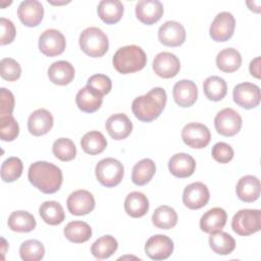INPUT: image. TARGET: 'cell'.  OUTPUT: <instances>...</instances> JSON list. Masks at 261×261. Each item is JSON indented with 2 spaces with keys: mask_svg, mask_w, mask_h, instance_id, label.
<instances>
[{
  "mask_svg": "<svg viewBox=\"0 0 261 261\" xmlns=\"http://www.w3.org/2000/svg\"><path fill=\"white\" fill-rule=\"evenodd\" d=\"M63 233L69 242L81 244L90 240L92 237V228L85 221L74 220L66 224L63 229Z\"/></svg>",
  "mask_w": 261,
  "mask_h": 261,
  "instance_id": "f1b7e54d",
  "label": "cell"
},
{
  "mask_svg": "<svg viewBox=\"0 0 261 261\" xmlns=\"http://www.w3.org/2000/svg\"><path fill=\"white\" fill-rule=\"evenodd\" d=\"M0 28H1V41H0L1 45H7L12 43L16 35V30L13 22L10 19L1 17Z\"/></svg>",
  "mask_w": 261,
  "mask_h": 261,
  "instance_id": "bcb514c9",
  "label": "cell"
},
{
  "mask_svg": "<svg viewBox=\"0 0 261 261\" xmlns=\"http://www.w3.org/2000/svg\"><path fill=\"white\" fill-rule=\"evenodd\" d=\"M19 126L12 114L0 115V137L2 141L11 142L17 138Z\"/></svg>",
  "mask_w": 261,
  "mask_h": 261,
  "instance_id": "b9f144b4",
  "label": "cell"
},
{
  "mask_svg": "<svg viewBox=\"0 0 261 261\" xmlns=\"http://www.w3.org/2000/svg\"><path fill=\"white\" fill-rule=\"evenodd\" d=\"M186 30L184 25L175 20L165 21L158 30L160 43L168 47H178L186 41Z\"/></svg>",
  "mask_w": 261,
  "mask_h": 261,
  "instance_id": "5bb4252c",
  "label": "cell"
},
{
  "mask_svg": "<svg viewBox=\"0 0 261 261\" xmlns=\"http://www.w3.org/2000/svg\"><path fill=\"white\" fill-rule=\"evenodd\" d=\"M172 240L164 234H155L149 238L145 245V253L152 260H165L173 252Z\"/></svg>",
  "mask_w": 261,
  "mask_h": 261,
  "instance_id": "4fadbf2b",
  "label": "cell"
},
{
  "mask_svg": "<svg viewBox=\"0 0 261 261\" xmlns=\"http://www.w3.org/2000/svg\"><path fill=\"white\" fill-rule=\"evenodd\" d=\"M163 12V5L158 0H141L136 4V16L144 24L157 22Z\"/></svg>",
  "mask_w": 261,
  "mask_h": 261,
  "instance_id": "ac0fdd59",
  "label": "cell"
},
{
  "mask_svg": "<svg viewBox=\"0 0 261 261\" xmlns=\"http://www.w3.org/2000/svg\"><path fill=\"white\" fill-rule=\"evenodd\" d=\"M216 65L223 72H233L242 65V56L234 48L223 49L216 56Z\"/></svg>",
  "mask_w": 261,
  "mask_h": 261,
  "instance_id": "4dcf8cb0",
  "label": "cell"
},
{
  "mask_svg": "<svg viewBox=\"0 0 261 261\" xmlns=\"http://www.w3.org/2000/svg\"><path fill=\"white\" fill-rule=\"evenodd\" d=\"M98 15L107 24L118 22L123 14V4L119 0H102L98 4Z\"/></svg>",
  "mask_w": 261,
  "mask_h": 261,
  "instance_id": "4316f807",
  "label": "cell"
},
{
  "mask_svg": "<svg viewBox=\"0 0 261 261\" xmlns=\"http://www.w3.org/2000/svg\"><path fill=\"white\" fill-rule=\"evenodd\" d=\"M260 180L254 175H245L241 177L236 188L238 198L246 203L256 201L260 196Z\"/></svg>",
  "mask_w": 261,
  "mask_h": 261,
  "instance_id": "603a6c76",
  "label": "cell"
},
{
  "mask_svg": "<svg viewBox=\"0 0 261 261\" xmlns=\"http://www.w3.org/2000/svg\"><path fill=\"white\" fill-rule=\"evenodd\" d=\"M227 220V214L224 209L214 207L205 212L200 219V228L207 233L222 230Z\"/></svg>",
  "mask_w": 261,
  "mask_h": 261,
  "instance_id": "cb8c5ba5",
  "label": "cell"
},
{
  "mask_svg": "<svg viewBox=\"0 0 261 261\" xmlns=\"http://www.w3.org/2000/svg\"><path fill=\"white\" fill-rule=\"evenodd\" d=\"M236 20L230 12L222 11L219 12L213 19L209 35L215 42H225L228 41L234 32Z\"/></svg>",
  "mask_w": 261,
  "mask_h": 261,
  "instance_id": "9c48e42d",
  "label": "cell"
},
{
  "mask_svg": "<svg viewBox=\"0 0 261 261\" xmlns=\"http://www.w3.org/2000/svg\"><path fill=\"white\" fill-rule=\"evenodd\" d=\"M231 228L239 236H250L261 229V211L259 209H242L231 219Z\"/></svg>",
  "mask_w": 261,
  "mask_h": 261,
  "instance_id": "8992f818",
  "label": "cell"
},
{
  "mask_svg": "<svg viewBox=\"0 0 261 261\" xmlns=\"http://www.w3.org/2000/svg\"><path fill=\"white\" fill-rule=\"evenodd\" d=\"M168 169L175 177L186 178L194 173L196 169V161L189 154L176 153L169 159Z\"/></svg>",
  "mask_w": 261,
  "mask_h": 261,
  "instance_id": "7402d4cb",
  "label": "cell"
},
{
  "mask_svg": "<svg viewBox=\"0 0 261 261\" xmlns=\"http://www.w3.org/2000/svg\"><path fill=\"white\" fill-rule=\"evenodd\" d=\"M180 69L179 59L170 52H160L153 60V70L163 79L175 76Z\"/></svg>",
  "mask_w": 261,
  "mask_h": 261,
  "instance_id": "2e32d148",
  "label": "cell"
},
{
  "mask_svg": "<svg viewBox=\"0 0 261 261\" xmlns=\"http://www.w3.org/2000/svg\"><path fill=\"white\" fill-rule=\"evenodd\" d=\"M243 120L241 115L232 108H224L220 110L215 118L214 125L218 134L224 137H232L237 135L242 127Z\"/></svg>",
  "mask_w": 261,
  "mask_h": 261,
  "instance_id": "52a82bcc",
  "label": "cell"
},
{
  "mask_svg": "<svg viewBox=\"0 0 261 261\" xmlns=\"http://www.w3.org/2000/svg\"><path fill=\"white\" fill-rule=\"evenodd\" d=\"M118 243L110 234L102 236L97 239L91 246V253L97 259H106L112 256L117 250Z\"/></svg>",
  "mask_w": 261,
  "mask_h": 261,
  "instance_id": "8d00e7d4",
  "label": "cell"
},
{
  "mask_svg": "<svg viewBox=\"0 0 261 261\" xmlns=\"http://www.w3.org/2000/svg\"><path fill=\"white\" fill-rule=\"evenodd\" d=\"M80 47L90 57H101L109 48V41L106 34L99 28L90 27L85 29L79 39Z\"/></svg>",
  "mask_w": 261,
  "mask_h": 261,
  "instance_id": "277c9868",
  "label": "cell"
},
{
  "mask_svg": "<svg viewBox=\"0 0 261 261\" xmlns=\"http://www.w3.org/2000/svg\"><path fill=\"white\" fill-rule=\"evenodd\" d=\"M0 99H1V103H0V115H7V114H11L13 109H14V96L13 94L5 89V88H1L0 89Z\"/></svg>",
  "mask_w": 261,
  "mask_h": 261,
  "instance_id": "7dc6e473",
  "label": "cell"
},
{
  "mask_svg": "<svg viewBox=\"0 0 261 261\" xmlns=\"http://www.w3.org/2000/svg\"><path fill=\"white\" fill-rule=\"evenodd\" d=\"M23 164L18 157H9L1 165V178L5 182L18 179L22 173Z\"/></svg>",
  "mask_w": 261,
  "mask_h": 261,
  "instance_id": "ab89813d",
  "label": "cell"
},
{
  "mask_svg": "<svg viewBox=\"0 0 261 261\" xmlns=\"http://www.w3.org/2000/svg\"><path fill=\"white\" fill-rule=\"evenodd\" d=\"M8 227L16 232H30L36 227V219L28 211L18 210L10 214L7 221Z\"/></svg>",
  "mask_w": 261,
  "mask_h": 261,
  "instance_id": "f546056e",
  "label": "cell"
},
{
  "mask_svg": "<svg viewBox=\"0 0 261 261\" xmlns=\"http://www.w3.org/2000/svg\"><path fill=\"white\" fill-rule=\"evenodd\" d=\"M249 70L253 76H255L256 79H260V57L259 56L251 61Z\"/></svg>",
  "mask_w": 261,
  "mask_h": 261,
  "instance_id": "c3c4849f",
  "label": "cell"
},
{
  "mask_svg": "<svg viewBox=\"0 0 261 261\" xmlns=\"http://www.w3.org/2000/svg\"><path fill=\"white\" fill-rule=\"evenodd\" d=\"M211 155L213 159L219 163H228L233 158L234 152L230 145L224 142H219L212 147Z\"/></svg>",
  "mask_w": 261,
  "mask_h": 261,
  "instance_id": "f6af8a7d",
  "label": "cell"
},
{
  "mask_svg": "<svg viewBox=\"0 0 261 261\" xmlns=\"http://www.w3.org/2000/svg\"><path fill=\"white\" fill-rule=\"evenodd\" d=\"M124 173L123 165L114 158H104L100 160L95 167V174L98 181L106 187L113 188L120 184Z\"/></svg>",
  "mask_w": 261,
  "mask_h": 261,
  "instance_id": "5b68a950",
  "label": "cell"
},
{
  "mask_svg": "<svg viewBox=\"0 0 261 261\" xmlns=\"http://www.w3.org/2000/svg\"><path fill=\"white\" fill-rule=\"evenodd\" d=\"M108 135L114 140H123L127 138L133 130V122L124 113H115L108 117L105 122Z\"/></svg>",
  "mask_w": 261,
  "mask_h": 261,
  "instance_id": "44dd1931",
  "label": "cell"
},
{
  "mask_svg": "<svg viewBox=\"0 0 261 261\" xmlns=\"http://www.w3.org/2000/svg\"><path fill=\"white\" fill-rule=\"evenodd\" d=\"M19 255L23 261H39L45 255L44 245L37 240H28L20 245Z\"/></svg>",
  "mask_w": 261,
  "mask_h": 261,
  "instance_id": "f35d334b",
  "label": "cell"
},
{
  "mask_svg": "<svg viewBox=\"0 0 261 261\" xmlns=\"http://www.w3.org/2000/svg\"><path fill=\"white\" fill-rule=\"evenodd\" d=\"M209 245L214 253L218 255H228L234 250L236 241L229 233L219 230L210 233Z\"/></svg>",
  "mask_w": 261,
  "mask_h": 261,
  "instance_id": "836d02e7",
  "label": "cell"
},
{
  "mask_svg": "<svg viewBox=\"0 0 261 261\" xmlns=\"http://www.w3.org/2000/svg\"><path fill=\"white\" fill-rule=\"evenodd\" d=\"M124 210L130 217H143L149 210V200L147 196L141 192L129 193L124 200Z\"/></svg>",
  "mask_w": 261,
  "mask_h": 261,
  "instance_id": "83f0119b",
  "label": "cell"
},
{
  "mask_svg": "<svg viewBox=\"0 0 261 261\" xmlns=\"http://www.w3.org/2000/svg\"><path fill=\"white\" fill-rule=\"evenodd\" d=\"M175 103L180 107H191L198 98V88L196 84L190 80L178 81L172 90Z\"/></svg>",
  "mask_w": 261,
  "mask_h": 261,
  "instance_id": "ffe728a7",
  "label": "cell"
},
{
  "mask_svg": "<svg viewBox=\"0 0 261 261\" xmlns=\"http://www.w3.org/2000/svg\"><path fill=\"white\" fill-rule=\"evenodd\" d=\"M1 76L5 81L14 82L19 79L21 74V67L19 63L12 58H3L0 63Z\"/></svg>",
  "mask_w": 261,
  "mask_h": 261,
  "instance_id": "7bdbcfd3",
  "label": "cell"
},
{
  "mask_svg": "<svg viewBox=\"0 0 261 261\" xmlns=\"http://www.w3.org/2000/svg\"><path fill=\"white\" fill-rule=\"evenodd\" d=\"M232 98L237 105L245 109H252L260 103V89L255 84L245 82L233 88Z\"/></svg>",
  "mask_w": 261,
  "mask_h": 261,
  "instance_id": "8fae6325",
  "label": "cell"
},
{
  "mask_svg": "<svg viewBox=\"0 0 261 261\" xmlns=\"http://www.w3.org/2000/svg\"><path fill=\"white\" fill-rule=\"evenodd\" d=\"M81 146L85 153L90 155H98L105 150L107 141L102 133L98 130H91L83 136Z\"/></svg>",
  "mask_w": 261,
  "mask_h": 261,
  "instance_id": "d590c367",
  "label": "cell"
},
{
  "mask_svg": "<svg viewBox=\"0 0 261 261\" xmlns=\"http://www.w3.org/2000/svg\"><path fill=\"white\" fill-rule=\"evenodd\" d=\"M48 77L55 85H68L74 77V68L68 61H55L48 68Z\"/></svg>",
  "mask_w": 261,
  "mask_h": 261,
  "instance_id": "484cf974",
  "label": "cell"
},
{
  "mask_svg": "<svg viewBox=\"0 0 261 261\" xmlns=\"http://www.w3.org/2000/svg\"><path fill=\"white\" fill-rule=\"evenodd\" d=\"M28 178L35 188L44 194L56 193L63 180L61 169L47 161H37L31 164Z\"/></svg>",
  "mask_w": 261,
  "mask_h": 261,
  "instance_id": "6da1fadb",
  "label": "cell"
},
{
  "mask_svg": "<svg viewBox=\"0 0 261 261\" xmlns=\"http://www.w3.org/2000/svg\"><path fill=\"white\" fill-rule=\"evenodd\" d=\"M203 91L207 99L211 101H220L227 93V85L222 77L211 75L204 81Z\"/></svg>",
  "mask_w": 261,
  "mask_h": 261,
  "instance_id": "e575fe53",
  "label": "cell"
},
{
  "mask_svg": "<svg viewBox=\"0 0 261 261\" xmlns=\"http://www.w3.org/2000/svg\"><path fill=\"white\" fill-rule=\"evenodd\" d=\"M68 211L76 216L86 215L92 212L95 208L94 196L87 190H77L71 193L67 200Z\"/></svg>",
  "mask_w": 261,
  "mask_h": 261,
  "instance_id": "9a60e30c",
  "label": "cell"
},
{
  "mask_svg": "<svg viewBox=\"0 0 261 261\" xmlns=\"http://www.w3.org/2000/svg\"><path fill=\"white\" fill-rule=\"evenodd\" d=\"M54 120L52 114L44 108L35 110L28 119V129L30 134L36 137L44 136L48 134L52 126Z\"/></svg>",
  "mask_w": 261,
  "mask_h": 261,
  "instance_id": "d6986e66",
  "label": "cell"
},
{
  "mask_svg": "<svg viewBox=\"0 0 261 261\" xmlns=\"http://www.w3.org/2000/svg\"><path fill=\"white\" fill-rule=\"evenodd\" d=\"M102 102L103 95L99 94L89 86L82 88L75 96L76 106L80 110L87 113H93L97 111L101 107Z\"/></svg>",
  "mask_w": 261,
  "mask_h": 261,
  "instance_id": "d4e9b609",
  "label": "cell"
},
{
  "mask_svg": "<svg viewBox=\"0 0 261 261\" xmlns=\"http://www.w3.org/2000/svg\"><path fill=\"white\" fill-rule=\"evenodd\" d=\"M114 68L122 74L133 73L143 69L147 63L144 50L137 45H127L119 48L112 58Z\"/></svg>",
  "mask_w": 261,
  "mask_h": 261,
  "instance_id": "3957f363",
  "label": "cell"
},
{
  "mask_svg": "<svg viewBox=\"0 0 261 261\" xmlns=\"http://www.w3.org/2000/svg\"><path fill=\"white\" fill-rule=\"evenodd\" d=\"M247 5L249 6L250 10L257 13L260 12V1H247Z\"/></svg>",
  "mask_w": 261,
  "mask_h": 261,
  "instance_id": "681fc988",
  "label": "cell"
},
{
  "mask_svg": "<svg viewBox=\"0 0 261 261\" xmlns=\"http://www.w3.org/2000/svg\"><path fill=\"white\" fill-rule=\"evenodd\" d=\"M210 193L206 185L200 181L192 182L187 186L182 194V202L186 207L192 210L201 209L207 205Z\"/></svg>",
  "mask_w": 261,
  "mask_h": 261,
  "instance_id": "7c38bea8",
  "label": "cell"
},
{
  "mask_svg": "<svg viewBox=\"0 0 261 261\" xmlns=\"http://www.w3.org/2000/svg\"><path fill=\"white\" fill-rule=\"evenodd\" d=\"M152 222L157 228L170 229L177 223V214L172 207L162 205L154 211L152 215Z\"/></svg>",
  "mask_w": 261,
  "mask_h": 261,
  "instance_id": "74e56055",
  "label": "cell"
},
{
  "mask_svg": "<svg viewBox=\"0 0 261 261\" xmlns=\"http://www.w3.org/2000/svg\"><path fill=\"white\" fill-rule=\"evenodd\" d=\"M52 152L56 158L66 162L74 159L76 155V148L70 139L59 138L53 143Z\"/></svg>",
  "mask_w": 261,
  "mask_h": 261,
  "instance_id": "60d3db41",
  "label": "cell"
},
{
  "mask_svg": "<svg viewBox=\"0 0 261 261\" xmlns=\"http://www.w3.org/2000/svg\"><path fill=\"white\" fill-rule=\"evenodd\" d=\"M166 101L167 95L165 90L156 87L147 94L137 97L133 101L132 110L139 120L150 122L160 116L166 105Z\"/></svg>",
  "mask_w": 261,
  "mask_h": 261,
  "instance_id": "7a4b0ae2",
  "label": "cell"
},
{
  "mask_svg": "<svg viewBox=\"0 0 261 261\" xmlns=\"http://www.w3.org/2000/svg\"><path fill=\"white\" fill-rule=\"evenodd\" d=\"M42 219L49 225L60 224L65 219V213L60 203L56 201H45L39 208Z\"/></svg>",
  "mask_w": 261,
  "mask_h": 261,
  "instance_id": "d6a6232c",
  "label": "cell"
},
{
  "mask_svg": "<svg viewBox=\"0 0 261 261\" xmlns=\"http://www.w3.org/2000/svg\"><path fill=\"white\" fill-rule=\"evenodd\" d=\"M87 86H89L90 88L94 89L99 94L104 96L111 91L112 83H111V80L107 75L102 74V73H97V74H94L89 77V80L87 82Z\"/></svg>",
  "mask_w": 261,
  "mask_h": 261,
  "instance_id": "ee69618b",
  "label": "cell"
},
{
  "mask_svg": "<svg viewBox=\"0 0 261 261\" xmlns=\"http://www.w3.org/2000/svg\"><path fill=\"white\" fill-rule=\"evenodd\" d=\"M17 15L20 21L29 28L40 24L44 17V7L37 0H25L20 2L17 8Z\"/></svg>",
  "mask_w": 261,
  "mask_h": 261,
  "instance_id": "e0dca14e",
  "label": "cell"
},
{
  "mask_svg": "<svg viewBox=\"0 0 261 261\" xmlns=\"http://www.w3.org/2000/svg\"><path fill=\"white\" fill-rule=\"evenodd\" d=\"M66 46L65 38L59 31L49 29L44 31L39 38L40 51L49 57L57 56L63 53Z\"/></svg>",
  "mask_w": 261,
  "mask_h": 261,
  "instance_id": "30bf717a",
  "label": "cell"
},
{
  "mask_svg": "<svg viewBox=\"0 0 261 261\" xmlns=\"http://www.w3.org/2000/svg\"><path fill=\"white\" fill-rule=\"evenodd\" d=\"M181 139L187 146L193 149H203L209 144L211 134L205 124L190 122L184 126L181 130Z\"/></svg>",
  "mask_w": 261,
  "mask_h": 261,
  "instance_id": "ba28073f",
  "label": "cell"
},
{
  "mask_svg": "<svg viewBox=\"0 0 261 261\" xmlns=\"http://www.w3.org/2000/svg\"><path fill=\"white\" fill-rule=\"evenodd\" d=\"M156 172V165L152 159L144 158L135 164L132 172V180L137 186L148 184Z\"/></svg>",
  "mask_w": 261,
  "mask_h": 261,
  "instance_id": "1f68e13d",
  "label": "cell"
}]
</instances>
